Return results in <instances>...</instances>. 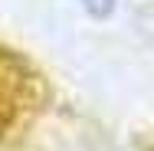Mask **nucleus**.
Listing matches in <instances>:
<instances>
[{
  "mask_svg": "<svg viewBox=\"0 0 154 151\" xmlns=\"http://www.w3.org/2000/svg\"><path fill=\"white\" fill-rule=\"evenodd\" d=\"M85 7H89V13L92 17H108L112 13V7H115V0H82Z\"/></svg>",
  "mask_w": 154,
  "mask_h": 151,
  "instance_id": "f257e3e1",
  "label": "nucleus"
}]
</instances>
